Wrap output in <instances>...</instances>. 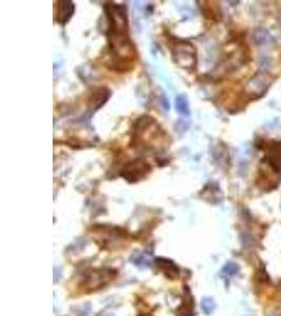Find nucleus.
<instances>
[{"label":"nucleus","mask_w":281,"mask_h":316,"mask_svg":"<svg viewBox=\"0 0 281 316\" xmlns=\"http://www.w3.org/2000/svg\"><path fill=\"white\" fill-rule=\"evenodd\" d=\"M173 57L179 65L189 69L195 64V51L193 46L188 41L175 40V45L172 48Z\"/></svg>","instance_id":"obj_1"},{"label":"nucleus","mask_w":281,"mask_h":316,"mask_svg":"<svg viewBox=\"0 0 281 316\" xmlns=\"http://www.w3.org/2000/svg\"><path fill=\"white\" fill-rule=\"evenodd\" d=\"M151 171V167L143 159L134 160L122 169L121 176L130 182H136L144 178Z\"/></svg>","instance_id":"obj_2"},{"label":"nucleus","mask_w":281,"mask_h":316,"mask_svg":"<svg viewBox=\"0 0 281 316\" xmlns=\"http://www.w3.org/2000/svg\"><path fill=\"white\" fill-rule=\"evenodd\" d=\"M75 10V6L72 2H61L58 7V23L65 24L69 20Z\"/></svg>","instance_id":"obj_3"},{"label":"nucleus","mask_w":281,"mask_h":316,"mask_svg":"<svg viewBox=\"0 0 281 316\" xmlns=\"http://www.w3.org/2000/svg\"><path fill=\"white\" fill-rule=\"evenodd\" d=\"M157 264H158V267L164 272L167 276H170L171 278H175L178 276L179 270L176 267V265L173 264L171 260H167L164 258H159V259H157Z\"/></svg>","instance_id":"obj_4"},{"label":"nucleus","mask_w":281,"mask_h":316,"mask_svg":"<svg viewBox=\"0 0 281 316\" xmlns=\"http://www.w3.org/2000/svg\"><path fill=\"white\" fill-rule=\"evenodd\" d=\"M176 103H177V110L182 114L186 113V115H188L189 109H188V102H186L185 98L184 97H178L177 100H176Z\"/></svg>","instance_id":"obj_5"},{"label":"nucleus","mask_w":281,"mask_h":316,"mask_svg":"<svg viewBox=\"0 0 281 316\" xmlns=\"http://www.w3.org/2000/svg\"><path fill=\"white\" fill-rule=\"evenodd\" d=\"M201 306H202V310L205 311V313H206V314H210L213 310H214L215 304H214V302H213V300H212V299H210V298H206V299L202 300V302H201Z\"/></svg>","instance_id":"obj_6"}]
</instances>
